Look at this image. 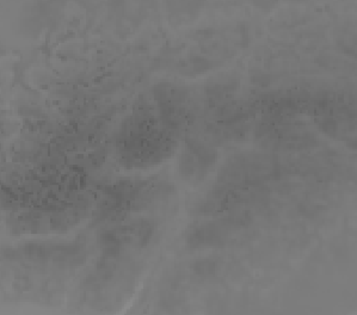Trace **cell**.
<instances>
[{"label":"cell","instance_id":"obj_1","mask_svg":"<svg viewBox=\"0 0 357 315\" xmlns=\"http://www.w3.org/2000/svg\"><path fill=\"white\" fill-rule=\"evenodd\" d=\"M174 148L164 120L154 116L147 109H140L126 121L117 137L116 151L121 162L142 169L167 159Z\"/></svg>","mask_w":357,"mask_h":315},{"label":"cell","instance_id":"obj_2","mask_svg":"<svg viewBox=\"0 0 357 315\" xmlns=\"http://www.w3.org/2000/svg\"><path fill=\"white\" fill-rule=\"evenodd\" d=\"M153 236V226L140 220L120 224L107 229L100 234V243L104 253L117 256L133 249H142L150 243Z\"/></svg>","mask_w":357,"mask_h":315},{"label":"cell","instance_id":"obj_3","mask_svg":"<svg viewBox=\"0 0 357 315\" xmlns=\"http://www.w3.org/2000/svg\"><path fill=\"white\" fill-rule=\"evenodd\" d=\"M73 246L60 245L31 244L16 249L15 254L20 261H26L33 264H55L65 263L71 256H75Z\"/></svg>","mask_w":357,"mask_h":315},{"label":"cell","instance_id":"obj_4","mask_svg":"<svg viewBox=\"0 0 357 315\" xmlns=\"http://www.w3.org/2000/svg\"><path fill=\"white\" fill-rule=\"evenodd\" d=\"M215 158L204 146L199 144H190L184 147L182 159H181V170L183 178L188 180L199 182L208 174Z\"/></svg>","mask_w":357,"mask_h":315}]
</instances>
